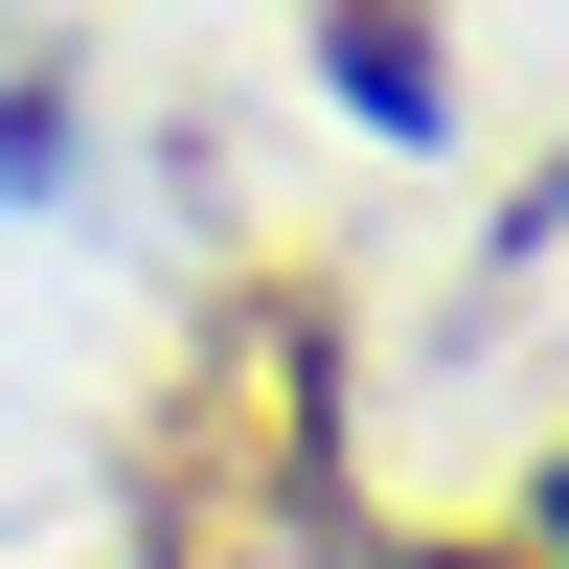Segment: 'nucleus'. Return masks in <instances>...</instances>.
Segmentation results:
<instances>
[{
  "label": "nucleus",
  "instance_id": "f257e3e1",
  "mask_svg": "<svg viewBox=\"0 0 569 569\" xmlns=\"http://www.w3.org/2000/svg\"><path fill=\"white\" fill-rule=\"evenodd\" d=\"M547 547H569V479H547Z\"/></svg>",
  "mask_w": 569,
  "mask_h": 569
}]
</instances>
